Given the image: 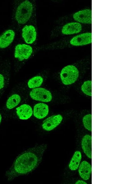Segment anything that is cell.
<instances>
[{"label":"cell","mask_w":139,"mask_h":184,"mask_svg":"<svg viewBox=\"0 0 139 184\" xmlns=\"http://www.w3.org/2000/svg\"><path fill=\"white\" fill-rule=\"evenodd\" d=\"M47 145H36L22 153L15 160L6 176L9 181L28 174L34 170L41 162Z\"/></svg>","instance_id":"obj_1"},{"label":"cell","mask_w":139,"mask_h":184,"mask_svg":"<svg viewBox=\"0 0 139 184\" xmlns=\"http://www.w3.org/2000/svg\"><path fill=\"white\" fill-rule=\"evenodd\" d=\"M36 3L35 1L24 0L19 3L15 14L17 23L23 25L36 18Z\"/></svg>","instance_id":"obj_2"},{"label":"cell","mask_w":139,"mask_h":184,"mask_svg":"<svg viewBox=\"0 0 139 184\" xmlns=\"http://www.w3.org/2000/svg\"><path fill=\"white\" fill-rule=\"evenodd\" d=\"M87 28L86 24L76 22H68L57 24L51 30L50 37L53 39L86 32Z\"/></svg>","instance_id":"obj_3"},{"label":"cell","mask_w":139,"mask_h":184,"mask_svg":"<svg viewBox=\"0 0 139 184\" xmlns=\"http://www.w3.org/2000/svg\"><path fill=\"white\" fill-rule=\"evenodd\" d=\"M83 62L70 64L64 67L57 73L56 77L60 83L63 85H69L74 83L79 75L78 67Z\"/></svg>","instance_id":"obj_4"},{"label":"cell","mask_w":139,"mask_h":184,"mask_svg":"<svg viewBox=\"0 0 139 184\" xmlns=\"http://www.w3.org/2000/svg\"><path fill=\"white\" fill-rule=\"evenodd\" d=\"M68 22H76L87 24L92 23V11L90 9H85L73 13L62 16L55 21L58 24Z\"/></svg>","instance_id":"obj_5"},{"label":"cell","mask_w":139,"mask_h":184,"mask_svg":"<svg viewBox=\"0 0 139 184\" xmlns=\"http://www.w3.org/2000/svg\"><path fill=\"white\" fill-rule=\"evenodd\" d=\"M30 97L33 100L42 103L54 102L57 96L50 90L39 87L31 90L29 93Z\"/></svg>","instance_id":"obj_6"},{"label":"cell","mask_w":139,"mask_h":184,"mask_svg":"<svg viewBox=\"0 0 139 184\" xmlns=\"http://www.w3.org/2000/svg\"><path fill=\"white\" fill-rule=\"evenodd\" d=\"M64 112L53 114L44 120L40 127L45 132H50L56 129L64 121Z\"/></svg>","instance_id":"obj_7"},{"label":"cell","mask_w":139,"mask_h":184,"mask_svg":"<svg viewBox=\"0 0 139 184\" xmlns=\"http://www.w3.org/2000/svg\"><path fill=\"white\" fill-rule=\"evenodd\" d=\"M36 52L31 45L26 44H19L15 47L14 57L21 63L28 59Z\"/></svg>","instance_id":"obj_8"},{"label":"cell","mask_w":139,"mask_h":184,"mask_svg":"<svg viewBox=\"0 0 139 184\" xmlns=\"http://www.w3.org/2000/svg\"><path fill=\"white\" fill-rule=\"evenodd\" d=\"M36 25V24H26L22 29V37L27 44H33L37 40L38 33Z\"/></svg>","instance_id":"obj_9"},{"label":"cell","mask_w":139,"mask_h":184,"mask_svg":"<svg viewBox=\"0 0 139 184\" xmlns=\"http://www.w3.org/2000/svg\"><path fill=\"white\" fill-rule=\"evenodd\" d=\"M48 74V71L45 70L31 78L26 83L27 88L31 90L40 87L46 79Z\"/></svg>","instance_id":"obj_10"},{"label":"cell","mask_w":139,"mask_h":184,"mask_svg":"<svg viewBox=\"0 0 139 184\" xmlns=\"http://www.w3.org/2000/svg\"><path fill=\"white\" fill-rule=\"evenodd\" d=\"M48 105L42 102L36 104L33 109V115L36 118L41 120L46 117L49 113Z\"/></svg>","instance_id":"obj_11"},{"label":"cell","mask_w":139,"mask_h":184,"mask_svg":"<svg viewBox=\"0 0 139 184\" xmlns=\"http://www.w3.org/2000/svg\"><path fill=\"white\" fill-rule=\"evenodd\" d=\"M15 112L19 119L25 120L29 119L33 115V109L29 104H23L16 107Z\"/></svg>","instance_id":"obj_12"},{"label":"cell","mask_w":139,"mask_h":184,"mask_svg":"<svg viewBox=\"0 0 139 184\" xmlns=\"http://www.w3.org/2000/svg\"><path fill=\"white\" fill-rule=\"evenodd\" d=\"M15 33L11 29L6 31L0 36V48L4 49L9 46L13 42Z\"/></svg>","instance_id":"obj_13"},{"label":"cell","mask_w":139,"mask_h":184,"mask_svg":"<svg viewBox=\"0 0 139 184\" xmlns=\"http://www.w3.org/2000/svg\"><path fill=\"white\" fill-rule=\"evenodd\" d=\"M91 171V165L86 161H83L80 164L78 168V172L79 176L83 180H88L90 177Z\"/></svg>","instance_id":"obj_14"},{"label":"cell","mask_w":139,"mask_h":184,"mask_svg":"<svg viewBox=\"0 0 139 184\" xmlns=\"http://www.w3.org/2000/svg\"><path fill=\"white\" fill-rule=\"evenodd\" d=\"M81 147L84 153L90 159L92 158V137L89 134L83 136L81 140Z\"/></svg>","instance_id":"obj_15"},{"label":"cell","mask_w":139,"mask_h":184,"mask_svg":"<svg viewBox=\"0 0 139 184\" xmlns=\"http://www.w3.org/2000/svg\"><path fill=\"white\" fill-rule=\"evenodd\" d=\"M22 97L19 94L15 93L11 95L7 99L6 107L8 110H11L17 107L21 103Z\"/></svg>","instance_id":"obj_16"},{"label":"cell","mask_w":139,"mask_h":184,"mask_svg":"<svg viewBox=\"0 0 139 184\" xmlns=\"http://www.w3.org/2000/svg\"><path fill=\"white\" fill-rule=\"evenodd\" d=\"M82 157V156L81 152L78 150L76 151L68 164V169L72 171L76 170L78 169Z\"/></svg>","instance_id":"obj_17"},{"label":"cell","mask_w":139,"mask_h":184,"mask_svg":"<svg viewBox=\"0 0 139 184\" xmlns=\"http://www.w3.org/2000/svg\"><path fill=\"white\" fill-rule=\"evenodd\" d=\"M92 81L91 80L85 81L82 85L81 90L83 93L88 96H92Z\"/></svg>","instance_id":"obj_18"},{"label":"cell","mask_w":139,"mask_h":184,"mask_svg":"<svg viewBox=\"0 0 139 184\" xmlns=\"http://www.w3.org/2000/svg\"><path fill=\"white\" fill-rule=\"evenodd\" d=\"M92 116L91 114L85 115L83 117L82 121L83 125L86 129L92 131Z\"/></svg>","instance_id":"obj_19"},{"label":"cell","mask_w":139,"mask_h":184,"mask_svg":"<svg viewBox=\"0 0 139 184\" xmlns=\"http://www.w3.org/2000/svg\"><path fill=\"white\" fill-rule=\"evenodd\" d=\"M7 79L3 74L0 73V95L2 90H3L7 82Z\"/></svg>","instance_id":"obj_20"},{"label":"cell","mask_w":139,"mask_h":184,"mask_svg":"<svg viewBox=\"0 0 139 184\" xmlns=\"http://www.w3.org/2000/svg\"><path fill=\"white\" fill-rule=\"evenodd\" d=\"M76 184H86V182L82 180H78L76 181L75 183Z\"/></svg>","instance_id":"obj_21"},{"label":"cell","mask_w":139,"mask_h":184,"mask_svg":"<svg viewBox=\"0 0 139 184\" xmlns=\"http://www.w3.org/2000/svg\"><path fill=\"white\" fill-rule=\"evenodd\" d=\"M2 114H1V113H0V124L2 122Z\"/></svg>","instance_id":"obj_22"}]
</instances>
